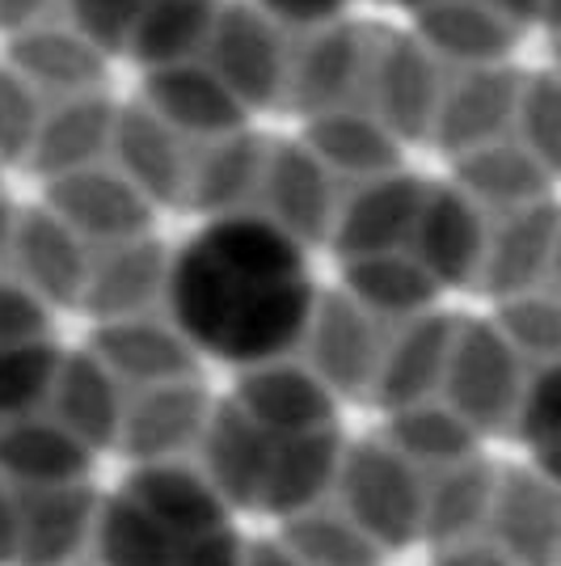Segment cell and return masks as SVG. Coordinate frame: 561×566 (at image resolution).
I'll return each instance as SVG.
<instances>
[{"label":"cell","instance_id":"cell-1","mask_svg":"<svg viewBox=\"0 0 561 566\" xmlns=\"http://www.w3.org/2000/svg\"><path fill=\"white\" fill-rule=\"evenodd\" d=\"M313 271L296 237L257 216H220L178 250L169 313L199 352L266 364L300 343L313 317Z\"/></svg>","mask_w":561,"mask_h":566},{"label":"cell","instance_id":"cell-2","mask_svg":"<svg viewBox=\"0 0 561 566\" xmlns=\"http://www.w3.org/2000/svg\"><path fill=\"white\" fill-rule=\"evenodd\" d=\"M329 449V410L313 389L257 380L229 401L211 431V452L229 491L254 507H283L317 478Z\"/></svg>","mask_w":561,"mask_h":566},{"label":"cell","instance_id":"cell-3","mask_svg":"<svg viewBox=\"0 0 561 566\" xmlns=\"http://www.w3.org/2000/svg\"><path fill=\"white\" fill-rule=\"evenodd\" d=\"M110 566H233V528L215 499L178 470L123 482L102 524Z\"/></svg>","mask_w":561,"mask_h":566},{"label":"cell","instance_id":"cell-4","mask_svg":"<svg viewBox=\"0 0 561 566\" xmlns=\"http://www.w3.org/2000/svg\"><path fill=\"white\" fill-rule=\"evenodd\" d=\"M519 436L532 461L561 486V364H553L528 389V398L519 406Z\"/></svg>","mask_w":561,"mask_h":566},{"label":"cell","instance_id":"cell-5","mask_svg":"<svg viewBox=\"0 0 561 566\" xmlns=\"http://www.w3.org/2000/svg\"><path fill=\"white\" fill-rule=\"evenodd\" d=\"M262 4L275 9L279 18H292V22H321V18H334L351 0H262Z\"/></svg>","mask_w":561,"mask_h":566}]
</instances>
